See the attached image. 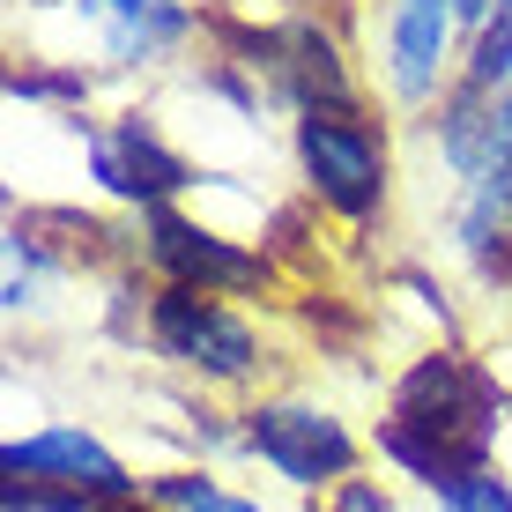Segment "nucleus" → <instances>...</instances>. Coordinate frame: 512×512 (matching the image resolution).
Instances as JSON below:
<instances>
[{
    "label": "nucleus",
    "mask_w": 512,
    "mask_h": 512,
    "mask_svg": "<svg viewBox=\"0 0 512 512\" xmlns=\"http://www.w3.org/2000/svg\"><path fill=\"white\" fill-rule=\"evenodd\" d=\"M461 0H386L379 15V82L394 104L409 112H431L438 97L461 82Z\"/></svg>",
    "instance_id": "nucleus-6"
},
{
    "label": "nucleus",
    "mask_w": 512,
    "mask_h": 512,
    "mask_svg": "<svg viewBox=\"0 0 512 512\" xmlns=\"http://www.w3.org/2000/svg\"><path fill=\"white\" fill-rule=\"evenodd\" d=\"M0 468H8V475H38V483H60V490H82V498H97V505L141 498V483L112 461V446L90 438V431H75V423H52V431L15 438V446L0 453Z\"/></svg>",
    "instance_id": "nucleus-10"
},
{
    "label": "nucleus",
    "mask_w": 512,
    "mask_h": 512,
    "mask_svg": "<svg viewBox=\"0 0 512 512\" xmlns=\"http://www.w3.org/2000/svg\"><path fill=\"white\" fill-rule=\"evenodd\" d=\"M438 512H512V483L490 475V468H468L438 490Z\"/></svg>",
    "instance_id": "nucleus-15"
},
{
    "label": "nucleus",
    "mask_w": 512,
    "mask_h": 512,
    "mask_svg": "<svg viewBox=\"0 0 512 512\" xmlns=\"http://www.w3.org/2000/svg\"><path fill=\"white\" fill-rule=\"evenodd\" d=\"M483 15H490V0H461V23H468V30L483 23Z\"/></svg>",
    "instance_id": "nucleus-18"
},
{
    "label": "nucleus",
    "mask_w": 512,
    "mask_h": 512,
    "mask_svg": "<svg viewBox=\"0 0 512 512\" xmlns=\"http://www.w3.org/2000/svg\"><path fill=\"white\" fill-rule=\"evenodd\" d=\"M505 423V394L483 364L453 357V349H431L409 372L394 379V409L379 423V453L401 475L446 490L453 475L490 468V438Z\"/></svg>",
    "instance_id": "nucleus-1"
},
{
    "label": "nucleus",
    "mask_w": 512,
    "mask_h": 512,
    "mask_svg": "<svg viewBox=\"0 0 512 512\" xmlns=\"http://www.w3.org/2000/svg\"><path fill=\"white\" fill-rule=\"evenodd\" d=\"M90 179L112 193V201H127L134 216H141V208L179 201V193L193 186V164L171 149L164 134H156V119L127 112V119H112V127L90 134Z\"/></svg>",
    "instance_id": "nucleus-8"
},
{
    "label": "nucleus",
    "mask_w": 512,
    "mask_h": 512,
    "mask_svg": "<svg viewBox=\"0 0 512 512\" xmlns=\"http://www.w3.org/2000/svg\"><path fill=\"white\" fill-rule=\"evenodd\" d=\"M149 505H164V512H268V505L238 498V490L208 483V475H156V483H149Z\"/></svg>",
    "instance_id": "nucleus-13"
},
{
    "label": "nucleus",
    "mask_w": 512,
    "mask_h": 512,
    "mask_svg": "<svg viewBox=\"0 0 512 512\" xmlns=\"http://www.w3.org/2000/svg\"><path fill=\"white\" fill-rule=\"evenodd\" d=\"M238 446L260 453L282 483L297 490H334L357 475V438L342 416L312 409V401H253L238 416Z\"/></svg>",
    "instance_id": "nucleus-7"
},
{
    "label": "nucleus",
    "mask_w": 512,
    "mask_h": 512,
    "mask_svg": "<svg viewBox=\"0 0 512 512\" xmlns=\"http://www.w3.org/2000/svg\"><path fill=\"white\" fill-rule=\"evenodd\" d=\"M223 45H238V67L253 82H268V97H282L290 112H342L357 104V75L342 60V38L320 23V15H282V23L238 30V23H208Z\"/></svg>",
    "instance_id": "nucleus-4"
},
{
    "label": "nucleus",
    "mask_w": 512,
    "mask_h": 512,
    "mask_svg": "<svg viewBox=\"0 0 512 512\" xmlns=\"http://www.w3.org/2000/svg\"><path fill=\"white\" fill-rule=\"evenodd\" d=\"M134 253L149 260L164 282H186V290H216V297H260V290H275V260L260 253V245H245L231 231H216V223L186 216L179 201L141 208Z\"/></svg>",
    "instance_id": "nucleus-5"
},
{
    "label": "nucleus",
    "mask_w": 512,
    "mask_h": 512,
    "mask_svg": "<svg viewBox=\"0 0 512 512\" xmlns=\"http://www.w3.org/2000/svg\"><path fill=\"white\" fill-rule=\"evenodd\" d=\"M461 82H475V90H512V0H490V15L468 30Z\"/></svg>",
    "instance_id": "nucleus-12"
},
{
    "label": "nucleus",
    "mask_w": 512,
    "mask_h": 512,
    "mask_svg": "<svg viewBox=\"0 0 512 512\" xmlns=\"http://www.w3.org/2000/svg\"><path fill=\"white\" fill-rule=\"evenodd\" d=\"M505 282H512V275H505Z\"/></svg>",
    "instance_id": "nucleus-20"
},
{
    "label": "nucleus",
    "mask_w": 512,
    "mask_h": 512,
    "mask_svg": "<svg viewBox=\"0 0 512 512\" xmlns=\"http://www.w3.org/2000/svg\"><path fill=\"white\" fill-rule=\"evenodd\" d=\"M320 512H394V505H386V490L372 483V475H349V483H334L327 490V505Z\"/></svg>",
    "instance_id": "nucleus-17"
},
{
    "label": "nucleus",
    "mask_w": 512,
    "mask_h": 512,
    "mask_svg": "<svg viewBox=\"0 0 512 512\" xmlns=\"http://www.w3.org/2000/svg\"><path fill=\"white\" fill-rule=\"evenodd\" d=\"M201 8H238V0H201Z\"/></svg>",
    "instance_id": "nucleus-19"
},
{
    "label": "nucleus",
    "mask_w": 512,
    "mask_h": 512,
    "mask_svg": "<svg viewBox=\"0 0 512 512\" xmlns=\"http://www.w3.org/2000/svg\"><path fill=\"white\" fill-rule=\"evenodd\" d=\"M52 268H60V260L45 253L38 223H15V231H8V312L38 305V290H45V275H52Z\"/></svg>",
    "instance_id": "nucleus-14"
},
{
    "label": "nucleus",
    "mask_w": 512,
    "mask_h": 512,
    "mask_svg": "<svg viewBox=\"0 0 512 512\" xmlns=\"http://www.w3.org/2000/svg\"><path fill=\"white\" fill-rule=\"evenodd\" d=\"M8 97L15 104H82V97H90V75H45V67H15V75H8Z\"/></svg>",
    "instance_id": "nucleus-16"
},
{
    "label": "nucleus",
    "mask_w": 512,
    "mask_h": 512,
    "mask_svg": "<svg viewBox=\"0 0 512 512\" xmlns=\"http://www.w3.org/2000/svg\"><path fill=\"white\" fill-rule=\"evenodd\" d=\"M453 245L468 253V268L512 275V90L498 104V149H490V164L475 171V179H461Z\"/></svg>",
    "instance_id": "nucleus-11"
},
{
    "label": "nucleus",
    "mask_w": 512,
    "mask_h": 512,
    "mask_svg": "<svg viewBox=\"0 0 512 512\" xmlns=\"http://www.w3.org/2000/svg\"><path fill=\"white\" fill-rule=\"evenodd\" d=\"M90 23V38L104 52V67H164L208 30L201 0H67Z\"/></svg>",
    "instance_id": "nucleus-9"
},
{
    "label": "nucleus",
    "mask_w": 512,
    "mask_h": 512,
    "mask_svg": "<svg viewBox=\"0 0 512 512\" xmlns=\"http://www.w3.org/2000/svg\"><path fill=\"white\" fill-rule=\"evenodd\" d=\"M290 156L305 193L342 223H379L386 193H394V149H386V127L364 104H342V112H297L290 119Z\"/></svg>",
    "instance_id": "nucleus-2"
},
{
    "label": "nucleus",
    "mask_w": 512,
    "mask_h": 512,
    "mask_svg": "<svg viewBox=\"0 0 512 512\" xmlns=\"http://www.w3.org/2000/svg\"><path fill=\"white\" fill-rule=\"evenodd\" d=\"M141 327H149V349L164 364H179L193 372L201 386H245L268 364V349H260V327L245 320L231 297L216 290H186V282H156L149 290V312H141Z\"/></svg>",
    "instance_id": "nucleus-3"
}]
</instances>
